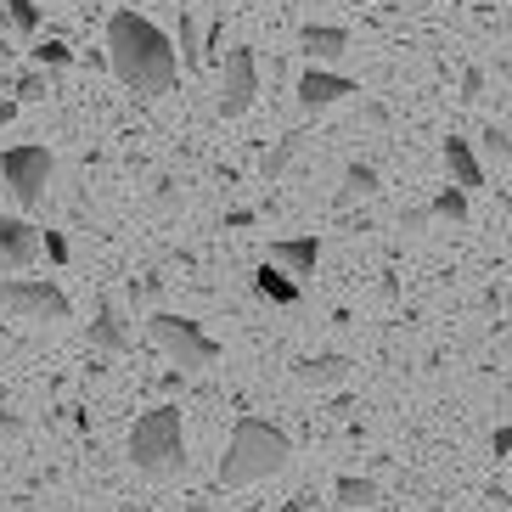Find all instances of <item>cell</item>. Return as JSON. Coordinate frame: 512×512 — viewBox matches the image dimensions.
<instances>
[{
  "label": "cell",
  "instance_id": "9",
  "mask_svg": "<svg viewBox=\"0 0 512 512\" xmlns=\"http://www.w3.org/2000/svg\"><path fill=\"white\" fill-rule=\"evenodd\" d=\"M34 254H40V237H34L29 220H12V214H0V271H23Z\"/></svg>",
  "mask_w": 512,
  "mask_h": 512
},
{
  "label": "cell",
  "instance_id": "12",
  "mask_svg": "<svg viewBox=\"0 0 512 512\" xmlns=\"http://www.w3.org/2000/svg\"><path fill=\"white\" fill-rule=\"evenodd\" d=\"M445 169H451V186H456V192H473V186H484V164L473 158V147H467L462 136L445 141Z\"/></svg>",
  "mask_w": 512,
  "mask_h": 512
},
{
  "label": "cell",
  "instance_id": "14",
  "mask_svg": "<svg viewBox=\"0 0 512 512\" xmlns=\"http://www.w3.org/2000/svg\"><path fill=\"white\" fill-rule=\"evenodd\" d=\"M91 344L107 349V355H124V349H130V332H124V321H119V310H113V304H96V316H91Z\"/></svg>",
  "mask_w": 512,
  "mask_h": 512
},
{
  "label": "cell",
  "instance_id": "25",
  "mask_svg": "<svg viewBox=\"0 0 512 512\" xmlns=\"http://www.w3.org/2000/svg\"><path fill=\"white\" fill-rule=\"evenodd\" d=\"M479 91H484V74H479V68H467V79H462V96H467V102H479Z\"/></svg>",
  "mask_w": 512,
  "mask_h": 512
},
{
  "label": "cell",
  "instance_id": "15",
  "mask_svg": "<svg viewBox=\"0 0 512 512\" xmlns=\"http://www.w3.org/2000/svg\"><path fill=\"white\" fill-rule=\"evenodd\" d=\"M332 496H338V507H349V512H372L377 501H383V490H377V479H355V473H344V479L332 484Z\"/></svg>",
  "mask_w": 512,
  "mask_h": 512
},
{
  "label": "cell",
  "instance_id": "20",
  "mask_svg": "<svg viewBox=\"0 0 512 512\" xmlns=\"http://www.w3.org/2000/svg\"><path fill=\"white\" fill-rule=\"evenodd\" d=\"M6 17H12L17 34H34V29H40V6H34V0H6Z\"/></svg>",
  "mask_w": 512,
  "mask_h": 512
},
{
  "label": "cell",
  "instance_id": "21",
  "mask_svg": "<svg viewBox=\"0 0 512 512\" xmlns=\"http://www.w3.org/2000/svg\"><path fill=\"white\" fill-rule=\"evenodd\" d=\"M34 62H46V68H68V62H74V51L62 46V40H46V46L34 51Z\"/></svg>",
  "mask_w": 512,
  "mask_h": 512
},
{
  "label": "cell",
  "instance_id": "24",
  "mask_svg": "<svg viewBox=\"0 0 512 512\" xmlns=\"http://www.w3.org/2000/svg\"><path fill=\"white\" fill-rule=\"evenodd\" d=\"M490 451H496V456H512V422H507V428H496V434H490Z\"/></svg>",
  "mask_w": 512,
  "mask_h": 512
},
{
  "label": "cell",
  "instance_id": "11",
  "mask_svg": "<svg viewBox=\"0 0 512 512\" xmlns=\"http://www.w3.org/2000/svg\"><path fill=\"white\" fill-rule=\"evenodd\" d=\"M299 51H310L316 62H332L349 51V29H338V23H304L299 29Z\"/></svg>",
  "mask_w": 512,
  "mask_h": 512
},
{
  "label": "cell",
  "instance_id": "1",
  "mask_svg": "<svg viewBox=\"0 0 512 512\" xmlns=\"http://www.w3.org/2000/svg\"><path fill=\"white\" fill-rule=\"evenodd\" d=\"M107 68L119 74V85L141 96H164L175 85V46L158 23L141 12H113L107 17Z\"/></svg>",
  "mask_w": 512,
  "mask_h": 512
},
{
  "label": "cell",
  "instance_id": "8",
  "mask_svg": "<svg viewBox=\"0 0 512 512\" xmlns=\"http://www.w3.org/2000/svg\"><path fill=\"white\" fill-rule=\"evenodd\" d=\"M349 96H361V85L344 74H332V68H310V74H299V107L304 113H327V107L349 102Z\"/></svg>",
  "mask_w": 512,
  "mask_h": 512
},
{
  "label": "cell",
  "instance_id": "28",
  "mask_svg": "<svg viewBox=\"0 0 512 512\" xmlns=\"http://www.w3.org/2000/svg\"><path fill=\"white\" fill-rule=\"evenodd\" d=\"M186 512H214V507H209V501H192V507H186Z\"/></svg>",
  "mask_w": 512,
  "mask_h": 512
},
{
  "label": "cell",
  "instance_id": "16",
  "mask_svg": "<svg viewBox=\"0 0 512 512\" xmlns=\"http://www.w3.org/2000/svg\"><path fill=\"white\" fill-rule=\"evenodd\" d=\"M304 141H310L304 130H287V136L276 141L271 152H265V164H259V175H265V181H276V175H287V169H293V158L304 152Z\"/></svg>",
  "mask_w": 512,
  "mask_h": 512
},
{
  "label": "cell",
  "instance_id": "26",
  "mask_svg": "<svg viewBox=\"0 0 512 512\" xmlns=\"http://www.w3.org/2000/svg\"><path fill=\"white\" fill-rule=\"evenodd\" d=\"M46 254L57 259V265H62V259H68V242H62V231H46Z\"/></svg>",
  "mask_w": 512,
  "mask_h": 512
},
{
  "label": "cell",
  "instance_id": "30",
  "mask_svg": "<svg viewBox=\"0 0 512 512\" xmlns=\"http://www.w3.org/2000/svg\"><path fill=\"white\" fill-rule=\"evenodd\" d=\"M0 68H6V40H0Z\"/></svg>",
  "mask_w": 512,
  "mask_h": 512
},
{
  "label": "cell",
  "instance_id": "6",
  "mask_svg": "<svg viewBox=\"0 0 512 512\" xmlns=\"http://www.w3.org/2000/svg\"><path fill=\"white\" fill-rule=\"evenodd\" d=\"M0 304L23 321H68V293L57 282H34V276L0 282Z\"/></svg>",
  "mask_w": 512,
  "mask_h": 512
},
{
  "label": "cell",
  "instance_id": "27",
  "mask_svg": "<svg viewBox=\"0 0 512 512\" xmlns=\"http://www.w3.org/2000/svg\"><path fill=\"white\" fill-rule=\"evenodd\" d=\"M484 141H490V152H512V141L501 136V130H484Z\"/></svg>",
  "mask_w": 512,
  "mask_h": 512
},
{
  "label": "cell",
  "instance_id": "31",
  "mask_svg": "<svg viewBox=\"0 0 512 512\" xmlns=\"http://www.w3.org/2000/svg\"><path fill=\"white\" fill-rule=\"evenodd\" d=\"M507 141H512V130H507Z\"/></svg>",
  "mask_w": 512,
  "mask_h": 512
},
{
  "label": "cell",
  "instance_id": "3",
  "mask_svg": "<svg viewBox=\"0 0 512 512\" xmlns=\"http://www.w3.org/2000/svg\"><path fill=\"white\" fill-rule=\"evenodd\" d=\"M130 462L147 479H175L186 467V428H181V406H152L136 417L130 428Z\"/></svg>",
  "mask_w": 512,
  "mask_h": 512
},
{
  "label": "cell",
  "instance_id": "23",
  "mask_svg": "<svg viewBox=\"0 0 512 512\" xmlns=\"http://www.w3.org/2000/svg\"><path fill=\"white\" fill-rule=\"evenodd\" d=\"M17 96H23V102H40V96H46V79H40V74H23V79H17Z\"/></svg>",
  "mask_w": 512,
  "mask_h": 512
},
{
  "label": "cell",
  "instance_id": "2",
  "mask_svg": "<svg viewBox=\"0 0 512 512\" xmlns=\"http://www.w3.org/2000/svg\"><path fill=\"white\" fill-rule=\"evenodd\" d=\"M287 462H293V439H287L276 422L242 417L237 428H231L226 456H220V484H226V490L259 484V479H271V473H282Z\"/></svg>",
  "mask_w": 512,
  "mask_h": 512
},
{
  "label": "cell",
  "instance_id": "19",
  "mask_svg": "<svg viewBox=\"0 0 512 512\" xmlns=\"http://www.w3.org/2000/svg\"><path fill=\"white\" fill-rule=\"evenodd\" d=\"M372 192H377V169L372 164H349L344 169V192L338 197L349 203V197H372Z\"/></svg>",
  "mask_w": 512,
  "mask_h": 512
},
{
  "label": "cell",
  "instance_id": "18",
  "mask_svg": "<svg viewBox=\"0 0 512 512\" xmlns=\"http://www.w3.org/2000/svg\"><path fill=\"white\" fill-rule=\"evenodd\" d=\"M428 214L434 220H451V226H467V192H456V186H445V192L428 203Z\"/></svg>",
  "mask_w": 512,
  "mask_h": 512
},
{
  "label": "cell",
  "instance_id": "13",
  "mask_svg": "<svg viewBox=\"0 0 512 512\" xmlns=\"http://www.w3.org/2000/svg\"><path fill=\"white\" fill-rule=\"evenodd\" d=\"M271 259L287 265L293 276H310L316 271V259H321V242L316 237H282V242H271Z\"/></svg>",
  "mask_w": 512,
  "mask_h": 512
},
{
  "label": "cell",
  "instance_id": "22",
  "mask_svg": "<svg viewBox=\"0 0 512 512\" xmlns=\"http://www.w3.org/2000/svg\"><path fill=\"white\" fill-rule=\"evenodd\" d=\"M181 57H186V62L203 57V51H197V23H192V17H181Z\"/></svg>",
  "mask_w": 512,
  "mask_h": 512
},
{
  "label": "cell",
  "instance_id": "5",
  "mask_svg": "<svg viewBox=\"0 0 512 512\" xmlns=\"http://www.w3.org/2000/svg\"><path fill=\"white\" fill-rule=\"evenodd\" d=\"M0 175H6L17 203L34 209V203H46V186H51V175H57V164H51L46 147H6L0 152Z\"/></svg>",
  "mask_w": 512,
  "mask_h": 512
},
{
  "label": "cell",
  "instance_id": "7",
  "mask_svg": "<svg viewBox=\"0 0 512 512\" xmlns=\"http://www.w3.org/2000/svg\"><path fill=\"white\" fill-rule=\"evenodd\" d=\"M254 96H259V68H254V51L248 46H237V51H226V68H220V119H242L248 107H254Z\"/></svg>",
  "mask_w": 512,
  "mask_h": 512
},
{
  "label": "cell",
  "instance_id": "10",
  "mask_svg": "<svg viewBox=\"0 0 512 512\" xmlns=\"http://www.w3.org/2000/svg\"><path fill=\"white\" fill-rule=\"evenodd\" d=\"M299 383H310V389H338L349 377V355H338V349H321V355H304L299 366Z\"/></svg>",
  "mask_w": 512,
  "mask_h": 512
},
{
  "label": "cell",
  "instance_id": "17",
  "mask_svg": "<svg viewBox=\"0 0 512 512\" xmlns=\"http://www.w3.org/2000/svg\"><path fill=\"white\" fill-rule=\"evenodd\" d=\"M254 293L271 304H299V282L293 276H282L276 265H265V271H254Z\"/></svg>",
  "mask_w": 512,
  "mask_h": 512
},
{
  "label": "cell",
  "instance_id": "29",
  "mask_svg": "<svg viewBox=\"0 0 512 512\" xmlns=\"http://www.w3.org/2000/svg\"><path fill=\"white\" fill-rule=\"evenodd\" d=\"M276 512H304V507H299V501H287V507H276Z\"/></svg>",
  "mask_w": 512,
  "mask_h": 512
},
{
  "label": "cell",
  "instance_id": "4",
  "mask_svg": "<svg viewBox=\"0 0 512 512\" xmlns=\"http://www.w3.org/2000/svg\"><path fill=\"white\" fill-rule=\"evenodd\" d=\"M147 332H152V344L164 349V355L181 366V372H203V366L220 361V344H214V338L197 327V321L175 316V310H158V316L147 321Z\"/></svg>",
  "mask_w": 512,
  "mask_h": 512
}]
</instances>
